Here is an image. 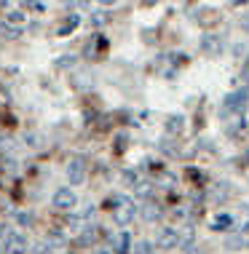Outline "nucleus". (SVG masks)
Listing matches in <instances>:
<instances>
[{
  "mask_svg": "<svg viewBox=\"0 0 249 254\" xmlns=\"http://www.w3.org/2000/svg\"><path fill=\"white\" fill-rule=\"evenodd\" d=\"M107 206L113 209V219L121 228H126V225L134 222V201H129V198H123V195H113L107 201Z\"/></svg>",
  "mask_w": 249,
  "mask_h": 254,
  "instance_id": "obj_1",
  "label": "nucleus"
},
{
  "mask_svg": "<svg viewBox=\"0 0 249 254\" xmlns=\"http://www.w3.org/2000/svg\"><path fill=\"white\" fill-rule=\"evenodd\" d=\"M247 97H249L247 88H239V91L228 94L223 99V105H220V115H223V118H231V115L241 118V113H244V107H247Z\"/></svg>",
  "mask_w": 249,
  "mask_h": 254,
  "instance_id": "obj_2",
  "label": "nucleus"
},
{
  "mask_svg": "<svg viewBox=\"0 0 249 254\" xmlns=\"http://www.w3.org/2000/svg\"><path fill=\"white\" fill-rule=\"evenodd\" d=\"M83 177H86V158H81V155L70 158V163H67V180H70V185H81Z\"/></svg>",
  "mask_w": 249,
  "mask_h": 254,
  "instance_id": "obj_3",
  "label": "nucleus"
},
{
  "mask_svg": "<svg viewBox=\"0 0 249 254\" xmlns=\"http://www.w3.org/2000/svg\"><path fill=\"white\" fill-rule=\"evenodd\" d=\"M156 244L161 246V249H177L179 246V228H164L156 236Z\"/></svg>",
  "mask_w": 249,
  "mask_h": 254,
  "instance_id": "obj_4",
  "label": "nucleus"
},
{
  "mask_svg": "<svg viewBox=\"0 0 249 254\" xmlns=\"http://www.w3.org/2000/svg\"><path fill=\"white\" fill-rule=\"evenodd\" d=\"M3 249H5V254H27V241L19 233L8 230V236L3 238Z\"/></svg>",
  "mask_w": 249,
  "mask_h": 254,
  "instance_id": "obj_5",
  "label": "nucleus"
},
{
  "mask_svg": "<svg viewBox=\"0 0 249 254\" xmlns=\"http://www.w3.org/2000/svg\"><path fill=\"white\" fill-rule=\"evenodd\" d=\"M201 51L209 54V57H220V51H223V35L206 32V35L201 38Z\"/></svg>",
  "mask_w": 249,
  "mask_h": 254,
  "instance_id": "obj_6",
  "label": "nucleus"
},
{
  "mask_svg": "<svg viewBox=\"0 0 249 254\" xmlns=\"http://www.w3.org/2000/svg\"><path fill=\"white\" fill-rule=\"evenodd\" d=\"M75 203H78V198H75V193L70 188H59L57 193H54V206H57V209H73Z\"/></svg>",
  "mask_w": 249,
  "mask_h": 254,
  "instance_id": "obj_7",
  "label": "nucleus"
},
{
  "mask_svg": "<svg viewBox=\"0 0 249 254\" xmlns=\"http://www.w3.org/2000/svg\"><path fill=\"white\" fill-rule=\"evenodd\" d=\"M142 219L145 222H156V219H161L164 217V209L158 203H153V201H148V203H142Z\"/></svg>",
  "mask_w": 249,
  "mask_h": 254,
  "instance_id": "obj_8",
  "label": "nucleus"
},
{
  "mask_svg": "<svg viewBox=\"0 0 249 254\" xmlns=\"http://www.w3.org/2000/svg\"><path fill=\"white\" fill-rule=\"evenodd\" d=\"M233 225H236V222H233L231 214H217L212 219V230H231Z\"/></svg>",
  "mask_w": 249,
  "mask_h": 254,
  "instance_id": "obj_9",
  "label": "nucleus"
},
{
  "mask_svg": "<svg viewBox=\"0 0 249 254\" xmlns=\"http://www.w3.org/2000/svg\"><path fill=\"white\" fill-rule=\"evenodd\" d=\"M247 244H249V238H244L241 233H236V236H228V238H225V249H231V252L244 249Z\"/></svg>",
  "mask_w": 249,
  "mask_h": 254,
  "instance_id": "obj_10",
  "label": "nucleus"
},
{
  "mask_svg": "<svg viewBox=\"0 0 249 254\" xmlns=\"http://www.w3.org/2000/svg\"><path fill=\"white\" fill-rule=\"evenodd\" d=\"M182 128H185V118H182V115H171V118L166 121V131H169V134H179Z\"/></svg>",
  "mask_w": 249,
  "mask_h": 254,
  "instance_id": "obj_11",
  "label": "nucleus"
},
{
  "mask_svg": "<svg viewBox=\"0 0 249 254\" xmlns=\"http://www.w3.org/2000/svg\"><path fill=\"white\" fill-rule=\"evenodd\" d=\"M24 22H27V16H24L22 11H16V8H11L8 13H5V24L16 27V30H19V24H24Z\"/></svg>",
  "mask_w": 249,
  "mask_h": 254,
  "instance_id": "obj_12",
  "label": "nucleus"
},
{
  "mask_svg": "<svg viewBox=\"0 0 249 254\" xmlns=\"http://www.w3.org/2000/svg\"><path fill=\"white\" fill-rule=\"evenodd\" d=\"M113 249L118 254H123L129 249V236H126V233H123V236H113Z\"/></svg>",
  "mask_w": 249,
  "mask_h": 254,
  "instance_id": "obj_13",
  "label": "nucleus"
},
{
  "mask_svg": "<svg viewBox=\"0 0 249 254\" xmlns=\"http://www.w3.org/2000/svg\"><path fill=\"white\" fill-rule=\"evenodd\" d=\"M0 35H3V38H8V40H13V38H19V35H22V32H19L16 30V27H11V24H0Z\"/></svg>",
  "mask_w": 249,
  "mask_h": 254,
  "instance_id": "obj_14",
  "label": "nucleus"
},
{
  "mask_svg": "<svg viewBox=\"0 0 249 254\" xmlns=\"http://www.w3.org/2000/svg\"><path fill=\"white\" fill-rule=\"evenodd\" d=\"M96 236H99V230H96V225H94V228H86V233H83V236H81V244H94L96 241Z\"/></svg>",
  "mask_w": 249,
  "mask_h": 254,
  "instance_id": "obj_15",
  "label": "nucleus"
},
{
  "mask_svg": "<svg viewBox=\"0 0 249 254\" xmlns=\"http://www.w3.org/2000/svg\"><path fill=\"white\" fill-rule=\"evenodd\" d=\"M123 182L134 188V185L140 182V171H134V169H126V171H123Z\"/></svg>",
  "mask_w": 249,
  "mask_h": 254,
  "instance_id": "obj_16",
  "label": "nucleus"
},
{
  "mask_svg": "<svg viewBox=\"0 0 249 254\" xmlns=\"http://www.w3.org/2000/svg\"><path fill=\"white\" fill-rule=\"evenodd\" d=\"M78 22H81V16H78V13H73V16H70V22H67V24L59 30V35H67V32H73L75 27H78Z\"/></svg>",
  "mask_w": 249,
  "mask_h": 254,
  "instance_id": "obj_17",
  "label": "nucleus"
},
{
  "mask_svg": "<svg viewBox=\"0 0 249 254\" xmlns=\"http://www.w3.org/2000/svg\"><path fill=\"white\" fill-rule=\"evenodd\" d=\"M107 11H94V16H91V24H96V27H102V24H105L107 22Z\"/></svg>",
  "mask_w": 249,
  "mask_h": 254,
  "instance_id": "obj_18",
  "label": "nucleus"
},
{
  "mask_svg": "<svg viewBox=\"0 0 249 254\" xmlns=\"http://www.w3.org/2000/svg\"><path fill=\"white\" fill-rule=\"evenodd\" d=\"M134 252H137V254H153V244H150V241H142V244L134 246Z\"/></svg>",
  "mask_w": 249,
  "mask_h": 254,
  "instance_id": "obj_19",
  "label": "nucleus"
},
{
  "mask_svg": "<svg viewBox=\"0 0 249 254\" xmlns=\"http://www.w3.org/2000/svg\"><path fill=\"white\" fill-rule=\"evenodd\" d=\"M161 182H164V188H174V185H177V177L166 171V174H161Z\"/></svg>",
  "mask_w": 249,
  "mask_h": 254,
  "instance_id": "obj_20",
  "label": "nucleus"
},
{
  "mask_svg": "<svg viewBox=\"0 0 249 254\" xmlns=\"http://www.w3.org/2000/svg\"><path fill=\"white\" fill-rule=\"evenodd\" d=\"M16 219H19V225H27V228H30L32 219H35V217H32L30 211H22V214H16Z\"/></svg>",
  "mask_w": 249,
  "mask_h": 254,
  "instance_id": "obj_21",
  "label": "nucleus"
},
{
  "mask_svg": "<svg viewBox=\"0 0 249 254\" xmlns=\"http://www.w3.org/2000/svg\"><path fill=\"white\" fill-rule=\"evenodd\" d=\"M75 64V57L70 54V57H62V59H57V67H73Z\"/></svg>",
  "mask_w": 249,
  "mask_h": 254,
  "instance_id": "obj_22",
  "label": "nucleus"
},
{
  "mask_svg": "<svg viewBox=\"0 0 249 254\" xmlns=\"http://www.w3.org/2000/svg\"><path fill=\"white\" fill-rule=\"evenodd\" d=\"M174 217L177 219H188L190 217V209H188V206H179V209H174Z\"/></svg>",
  "mask_w": 249,
  "mask_h": 254,
  "instance_id": "obj_23",
  "label": "nucleus"
},
{
  "mask_svg": "<svg viewBox=\"0 0 249 254\" xmlns=\"http://www.w3.org/2000/svg\"><path fill=\"white\" fill-rule=\"evenodd\" d=\"M241 80H244V83H249V57L244 59V67H241Z\"/></svg>",
  "mask_w": 249,
  "mask_h": 254,
  "instance_id": "obj_24",
  "label": "nucleus"
},
{
  "mask_svg": "<svg viewBox=\"0 0 249 254\" xmlns=\"http://www.w3.org/2000/svg\"><path fill=\"white\" fill-rule=\"evenodd\" d=\"M3 169L8 171V174H16V161H11V158H8V161L3 163Z\"/></svg>",
  "mask_w": 249,
  "mask_h": 254,
  "instance_id": "obj_25",
  "label": "nucleus"
},
{
  "mask_svg": "<svg viewBox=\"0 0 249 254\" xmlns=\"http://www.w3.org/2000/svg\"><path fill=\"white\" fill-rule=\"evenodd\" d=\"M126 139H129L126 134H118V153H123V150H126Z\"/></svg>",
  "mask_w": 249,
  "mask_h": 254,
  "instance_id": "obj_26",
  "label": "nucleus"
},
{
  "mask_svg": "<svg viewBox=\"0 0 249 254\" xmlns=\"http://www.w3.org/2000/svg\"><path fill=\"white\" fill-rule=\"evenodd\" d=\"M148 193H150V185H148V182H142L140 188H137V195H148Z\"/></svg>",
  "mask_w": 249,
  "mask_h": 254,
  "instance_id": "obj_27",
  "label": "nucleus"
},
{
  "mask_svg": "<svg viewBox=\"0 0 249 254\" xmlns=\"http://www.w3.org/2000/svg\"><path fill=\"white\" fill-rule=\"evenodd\" d=\"M91 254H113V249H105V246H99V249H94Z\"/></svg>",
  "mask_w": 249,
  "mask_h": 254,
  "instance_id": "obj_28",
  "label": "nucleus"
},
{
  "mask_svg": "<svg viewBox=\"0 0 249 254\" xmlns=\"http://www.w3.org/2000/svg\"><path fill=\"white\" fill-rule=\"evenodd\" d=\"M30 8H32V11H46V5H43V3H30Z\"/></svg>",
  "mask_w": 249,
  "mask_h": 254,
  "instance_id": "obj_29",
  "label": "nucleus"
}]
</instances>
